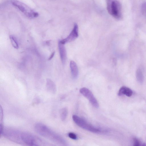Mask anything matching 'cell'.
Returning <instances> with one entry per match:
<instances>
[{
	"label": "cell",
	"mask_w": 146,
	"mask_h": 146,
	"mask_svg": "<svg viewBox=\"0 0 146 146\" xmlns=\"http://www.w3.org/2000/svg\"><path fill=\"white\" fill-rule=\"evenodd\" d=\"M136 77L137 80L139 82H143L144 80V76L142 71L140 69H138L137 70Z\"/></svg>",
	"instance_id": "obj_13"
},
{
	"label": "cell",
	"mask_w": 146,
	"mask_h": 146,
	"mask_svg": "<svg viewBox=\"0 0 146 146\" xmlns=\"http://www.w3.org/2000/svg\"><path fill=\"white\" fill-rule=\"evenodd\" d=\"M72 118L77 125L85 130L95 133H100L103 131L100 128L94 127L77 115H73Z\"/></svg>",
	"instance_id": "obj_5"
},
{
	"label": "cell",
	"mask_w": 146,
	"mask_h": 146,
	"mask_svg": "<svg viewBox=\"0 0 146 146\" xmlns=\"http://www.w3.org/2000/svg\"><path fill=\"white\" fill-rule=\"evenodd\" d=\"M55 52H53L51 54L50 56L49 57L48 60H51L54 57V55L55 54Z\"/></svg>",
	"instance_id": "obj_17"
},
{
	"label": "cell",
	"mask_w": 146,
	"mask_h": 146,
	"mask_svg": "<svg viewBox=\"0 0 146 146\" xmlns=\"http://www.w3.org/2000/svg\"><path fill=\"white\" fill-rule=\"evenodd\" d=\"M68 135L70 138L76 140V139L77 138L76 134L73 133H69L68 134Z\"/></svg>",
	"instance_id": "obj_16"
},
{
	"label": "cell",
	"mask_w": 146,
	"mask_h": 146,
	"mask_svg": "<svg viewBox=\"0 0 146 146\" xmlns=\"http://www.w3.org/2000/svg\"><path fill=\"white\" fill-rule=\"evenodd\" d=\"M58 46L61 60L62 64H64L66 59V52L64 44L60 41L58 42Z\"/></svg>",
	"instance_id": "obj_8"
},
{
	"label": "cell",
	"mask_w": 146,
	"mask_h": 146,
	"mask_svg": "<svg viewBox=\"0 0 146 146\" xmlns=\"http://www.w3.org/2000/svg\"><path fill=\"white\" fill-rule=\"evenodd\" d=\"M7 139L17 143L28 146H43L46 143L30 133L11 128H4L2 133Z\"/></svg>",
	"instance_id": "obj_1"
},
{
	"label": "cell",
	"mask_w": 146,
	"mask_h": 146,
	"mask_svg": "<svg viewBox=\"0 0 146 146\" xmlns=\"http://www.w3.org/2000/svg\"><path fill=\"white\" fill-rule=\"evenodd\" d=\"M133 93V91L130 88L123 86L119 89L118 94L119 96L125 95L127 96L130 97L132 95Z\"/></svg>",
	"instance_id": "obj_9"
},
{
	"label": "cell",
	"mask_w": 146,
	"mask_h": 146,
	"mask_svg": "<svg viewBox=\"0 0 146 146\" xmlns=\"http://www.w3.org/2000/svg\"><path fill=\"white\" fill-rule=\"evenodd\" d=\"M80 92L88 100L94 107L96 108L99 107V104L97 100L89 89L86 88H82L80 90Z\"/></svg>",
	"instance_id": "obj_6"
},
{
	"label": "cell",
	"mask_w": 146,
	"mask_h": 146,
	"mask_svg": "<svg viewBox=\"0 0 146 146\" xmlns=\"http://www.w3.org/2000/svg\"><path fill=\"white\" fill-rule=\"evenodd\" d=\"M68 113V110L66 108H63L60 110V117L62 121H64L66 119Z\"/></svg>",
	"instance_id": "obj_12"
},
{
	"label": "cell",
	"mask_w": 146,
	"mask_h": 146,
	"mask_svg": "<svg viewBox=\"0 0 146 146\" xmlns=\"http://www.w3.org/2000/svg\"><path fill=\"white\" fill-rule=\"evenodd\" d=\"M78 36V26L75 23L73 28L69 35L65 38L60 40L62 43L65 44L71 42L77 38Z\"/></svg>",
	"instance_id": "obj_7"
},
{
	"label": "cell",
	"mask_w": 146,
	"mask_h": 146,
	"mask_svg": "<svg viewBox=\"0 0 146 146\" xmlns=\"http://www.w3.org/2000/svg\"><path fill=\"white\" fill-rule=\"evenodd\" d=\"M10 39L13 46L16 49L19 48V45L16 38L13 35L10 36Z\"/></svg>",
	"instance_id": "obj_14"
},
{
	"label": "cell",
	"mask_w": 146,
	"mask_h": 146,
	"mask_svg": "<svg viewBox=\"0 0 146 146\" xmlns=\"http://www.w3.org/2000/svg\"><path fill=\"white\" fill-rule=\"evenodd\" d=\"M106 3L108 13L116 19L121 20L123 15L120 2L117 0H106Z\"/></svg>",
	"instance_id": "obj_3"
},
{
	"label": "cell",
	"mask_w": 146,
	"mask_h": 146,
	"mask_svg": "<svg viewBox=\"0 0 146 146\" xmlns=\"http://www.w3.org/2000/svg\"><path fill=\"white\" fill-rule=\"evenodd\" d=\"M70 67L72 77L74 79L76 78L78 74V68L76 63L73 61L70 63Z\"/></svg>",
	"instance_id": "obj_10"
},
{
	"label": "cell",
	"mask_w": 146,
	"mask_h": 146,
	"mask_svg": "<svg viewBox=\"0 0 146 146\" xmlns=\"http://www.w3.org/2000/svg\"><path fill=\"white\" fill-rule=\"evenodd\" d=\"M133 145L134 146H146V144L144 143H142L140 141L136 138L133 139Z\"/></svg>",
	"instance_id": "obj_15"
},
{
	"label": "cell",
	"mask_w": 146,
	"mask_h": 146,
	"mask_svg": "<svg viewBox=\"0 0 146 146\" xmlns=\"http://www.w3.org/2000/svg\"><path fill=\"white\" fill-rule=\"evenodd\" d=\"M47 88L48 90L50 93L52 94L56 93V87L55 84L52 81L48 80L47 81Z\"/></svg>",
	"instance_id": "obj_11"
},
{
	"label": "cell",
	"mask_w": 146,
	"mask_h": 146,
	"mask_svg": "<svg viewBox=\"0 0 146 146\" xmlns=\"http://www.w3.org/2000/svg\"><path fill=\"white\" fill-rule=\"evenodd\" d=\"M11 1L14 6L18 9L28 17L33 18L38 16V13L34 11L25 3L17 0H11Z\"/></svg>",
	"instance_id": "obj_4"
},
{
	"label": "cell",
	"mask_w": 146,
	"mask_h": 146,
	"mask_svg": "<svg viewBox=\"0 0 146 146\" xmlns=\"http://www.w3.org/2000/svg\"><path fill=\"white\" fill-rule=\"evenodd\" d=\"M35 129L38 134L51 141L60 145H66L64 139L44 124L36 123L35 125Z\"/></svg>",
	"instance_id": "obj_2"
}]
</instances>
